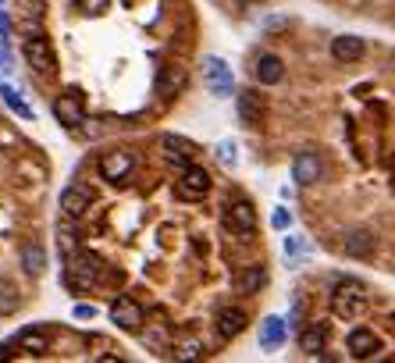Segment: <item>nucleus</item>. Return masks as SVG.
Wrapping results in <instances>:
<instances>
[{
  "mask_svg": "<svg viewBox=\"0 0 395 363\" xmlns=\"http://www.w3.org/2000/svg\"><path fill=\"white\" fill-rule=\"evenodd\" d=\"M331 58L342 61V65H353L363 58V39L360 36H335L331 39Z\"/></svg>",
  "mask_w": 395,
  "mask_h": 363,
  "instance_id": "obj_14",
  "label": "nucleus"
},
{
  "mask_svg": "<svg viewBox=\"0 0 395 363\" xmlns=\"http://www.w3.org/2000/svg\"><path fill=\"white\" fill-rule=\"evenodd\" d=\"M25 61L39 75H53V72H58V54H53V46H50L46 36H29L25 39Z\"/></svg>",
  "mask_w": 395,
  "mask_h": 363,
  "instance_id": "obj_3",
  "label": "nucleus"
},
{
  "mask_svg": "<svg viewBox=\"0 0 395 363\" xmlns=\"http://www.w3.org/2000/svg\"><path fill=\"white\" fill-rule=\"evenodd\" d=\"M363 306H367V296H363V285L360 282L342 278V282L331 289V310H335L338 317H356Z\"/></svg>",
  "mask_w": 395,
  "mask_h": 363,
  "instance_id": "obj_2",
  "label": "nucleus"
},
{
  "mask_svg": "<svg viewBox=\"0 0 395 363\" xmlns=\"http://www.w3.org/2000/svg\"><path fill=\"white\" fill-rule=\"evenodd\" d=\"M0 68L11 72V43H8V25H0Z\"/></svg>",
  "mask_w": 395,
  "mask_h": 363,
  "instance_id": "obj_28",
  "label": "nucleus"
},
{
  "mask_svg": "<svg viewBox=\"0 0 395 363\" xmlns=\"http://www.w3.org/2000/svg\"><path fill=\"white\" fill-rule=\"evenodd\" d=\"M65 282H68L75 292L93 289V285L100 282V260H96L93 253H86V249L68 253V275H65Z\"/></svg>",
  "mask_w": 395,
  "mask_h": 363,
  "instance_id": "obj_1",
  "label": "nucleus"
},
{
  "mask_svg": "<svg viewBox=\"0 0 395 363\" xmlns=\"http://www.w3.org/2000/svg\"><path fill=\"white\" fill-rule=\"evenodd\" d=\"M271 225H274L278 232H285V228L292 225V214H289V211H274V218H271Z\"/></svg>",
  "mask_w": 395,
  "mask_h": 363,
  "instance_id": "obj_32",
  "label": "nucleus"
},
{
  "mask_svg": "<svg viewBox=\"0 0 395 363\" xmlns=\"http://www.w3.org/2000/svg\"><path fill=\"white\" fill-rule=\"evenodd\" d=\"M22 268H25V275H32V278H39V275L46 271V253H43L39 242H25V246H22Z\"/></svg>",
  "mask_w": 395,
  "mask_h": 363,
  "instance_id": "obj_21",
  "label": "nucleus"
},
{
  "mask_svg": "<svg viewBox=\"0 0 395 363\" xmlns=\"http://www.w3.org/2000/svg\"><path fill=\"white\" fill-rule=\"evenodd\" d=\"M160 153L171 164H193V153H196V143L193 139H186V136H175V132H164L160 136Z\"/></svg>",
  "mask_w": 395,
  "mask_h": 363,
  "instance_id": "obj_8",
  "label": "nucleus"
},
{
  "mask_svg": "<svg viewBox=\"0 0 395 363\" xmlns=\"http://www.w3.org/2000/svg\"><path fill=\"white\" fill-rule=\"evenodd\" d=\"M264 282H267L264 264H253V268H246V271H242V278H239V292H242V296H253V292H260V289H264Z\"/></svg>",
  "mask_w": 395,
  "mask_h": 363,
  "instance_id": "obj_23",
  "label": "nucleus"
},
{
  "mask_svg": "<svg viewBox=\"0 0 395 363\" xmlns=\"http://www.w3.org/2000/svg\"><path fill=\"white\" fill-rule=\"evenodd\" d=\"M53 114H58V121H61L65 128H79V125L86 121V111H82L79 93H65V96H58V103H53Z\"/></svg>",
  "mask_w": 395,
  "mask_h": 363,
  "instance_id": "obj_12",
  "label": "nucleus"
},
{
  "mask_svg": "<svg viewBox=\"0 0 395 363\" xmlns=\"http://www.w3.org/2000/svg\"><path fill=\"white\" fill-rule=\"evenodd\" d=\"M15 310H18V289L0 278V314L8 317V314H15Z\"/></svg>",
  "mask_w": 395,
  "mask_h": 363,
  "instance_id": "obj_26",
  "label": "nucleus"
},
{
  "mask_svg": "<svg viewBox=\"0 0 395 363\" xmlns=\"http://www.w3.org/2000/svg\"><path fill=\"white\" fill-rule=\"evenodd\" d=\"M235 111H239L242 125L260 128V121H264V96H260L257 89H242V93L235 96Z\"/></svg>",
  "mask_w": 395,
  "mask_h": 363,
  "instance_id": "obj_11",
  "label": "nucleus"
},
{
  "mask_svg": "<svg viewBox=\"0 0 395 363\" xmlns=\"http://www.w3.org/2000/svg\"><path fill=\"white\" fill-rule=\"evenodd\" d=\"M107 4H110V0H79V11L89 15V18H96V15L107 11Z\"/></svg>",
  "mask_w": 395,
  "mask_h": 363,
  "instance_id": "obj_29",
  "label": "nucleus"
},
{
  "mask_svg": "<svg viewBox=\"0 0 395 363\" xmlns=\"http://www.w3.org/2000/svg\"><path fill=\"white\" fill-rule=\"evenodd\" d=\"M203 82L214 96H232L235 93V79H232V68L224 65L221 58H203Z\"/></svg>",
  "mask_w": 395,
  "mask_h": 363,
  "instance_id": "obj_4",
  "label": "nucleus"
},
{
  "mask_svg": "<svg viewBox=\"0 0 395 363\" xmlns=\"http://www.w3.org/2000/svg\"><path fill=\"white\" fill-rule=\"evenodd\" d=\"M217 161L224 164V168H235V143L232 139H224V143H217Z\"/></svg>",
  "mask_w": 395,
  "mask_h": 363,
  "instance_id": "obj_27",
  "label": "nucleus"
},
{
  "mask_svg": "<svg viewBox=\"0 0 395 363\" xmlns=\"http://www.w3.org/2000/svg\"><path fill=\"white\" fill-rule=\"evenodd\" d=\"M320 175H324V164H320L317 153H299L292 161V182L296 185H313V182H320Z\"/></svg>",
  "mask_w": 395,
  "mask_h": 363,
  "instance_id": "obj_13",
  "label": "nucleus"
},
{
  "mask_svg": "<svg viewBox=\"0 0 395 363\" xmlns=\"http://www.w3.org/2000/svg\"><path fill=\"white\" fill-rule=\"evenodd\" d=\"M324 342H328V324H310V328H303V335H299V349H303L306 356H320V352H324Z\"/></svg>",
  "mask_w": 395,
  "mask_h": 363,
  "instance_id": "obj_20",
  "label": "nucleus"
},
{
  "mask_svg": "<svg viewBox=\"0 0 395 363\" xmlns=\"http://www.w3.org/2000/svg\"><path fill=\"white\" fill-rule=\"evenodd\" d=\"M242 328H246V314L239 306H224L217 314V335L221 338H235V335H242Z\"/></svg>",
  "mask_w": 395,
  "mask_h": 363,
  "instance_id": "obj_18",
  "label": "nucleus"
},
{
  "mask_svg": "<svg viewBox=\"0 0 395 363\" xmlns=\"http://www.w3.org/2000/svg\"><path fill=\"white\" fill-rule=\"evenodd\" d=\"M224 228L235 232V235H253L257 232V211H253V203H232L228 211H224Z\"/></svg>",
  "mask_w": 395,
  "mask_h": 363,
  "instance_id": "obj_6",
  "label": "nucleus"
},
{
  "mask_svg": "<svg viewBox=\"0 0 395 363\" xmlns=\"http://www.w3.org/2000/svg\"><path fill=\"white\" fill-rule=\"evenodd\" d=\"M93 314H96V310H93V306H86V303H79V306H75V317H82V321H89Z\"/></svg>",
  "mask_w": 395,
  "mask_h": 363,
  "instance_id": "obj_33",
  "label": "nucleus"
},
{
  "mask_svg": "<svg viewBox=\"0 0 395 363\" xmlns=\"http://www.w3.org/2000/svg\"><path fill=\"white\" fill-rule=\"evenodd\" d=\"M285 335H289V328H285L281 317H264V324H260V349H267V352L281 349Z\"/></svg>",
  "mask_w": 395,
  "mask_h": 363,
  "instance_id": "obj_17",
  "label": "nucleus"
},
{
  "mask_svg": "<svg viewBox=\"0 0 395 363\" xmlns=\"http://www.w3.org/2000/svg\"><path fill=\"white\" fill-rule=\"evenodd\" d=\"M285 253H289V256H299V253H306V242H303L299 235H289V239H285Z\"/></svg>",
  "mask_w": 395,
  "mask_h": 363,
  "instance_id": "obj_31",
  "label": "nucleus"
},
{
  "mask_svg": "<svg viewBox=\"0 0 395 363\" xmlns=\"http://www.w3.org/2000/svg\"><path fill=\"white\" fill-rule=\"evenodd\" d=\"M182 82H186V68L182 65H167L160 72V96H175L182 89Z\"/></svg>",
  "mask_w": 395,
  "mask_h": 363,
  "instance_id": "obj_22",
  "label": "nucleus"
},
{
  "mask_svg": "<svg viewBox=\"0 0 395 363\" xmlns=\"http://www.w3.org/2000/svg\"><path fill=\"white\" fill-rule=\"evenodd\" d=\"M110 321H115L122 331H139L143 328V310L132 296H118L110 303Z\"/></svg>",
  "mask_w": 395,
  "mask_h": 363,
  "instance_id": "obj_5",
  "label": "nucleus"
},
{
  "mask_svg": "<svg viewBox=\"0 0 395 363\" xmlns=\"http://www.w3.org/2000/svg\"><path fill=\"white\" fill-rule=\"evenodd\" d=\"M132 168H136V157L125 150H115V153H107V157H100V175L115 185H122L132 175Z\"/></svg>",
  "mask_w": 395,
  "mask_h": 363,
  "instance_id": "obj_7",
  "label": "nucleus"
},
{
  "mask_svg": "<svg viewBox=\"0 0 395 363\" xmlns=\"http://www.w3.org/2000/svg\"><path fill=\"white\" fill-rule=\"evenodd\" d=\"M207 192H210V175L203 168H196V164H186L182 182H179V196L182 199H203Z\"/></svg>",
  "mask_w": 395,
  "mask_h": 363,
  "instance_id": "obj_10",
  "label": "nucleus"
},
{
  "mask_svg": "<svg viewBox=\"0 0 395 363\" xmlns=\"http://www.w3.org/2000/svg\"><path fill=\"white\" fill-rule=\"evenodd\" d=\"M89 206H93V189H89V185L72 182V185L61 192V211H65V218H82Z\"/></svg>",
  "mask_w": 395,
  "mask_h": 363,
  "instance_id": "obj_9",
  "label": "nucleus"
},
{
  "mask_svg": "<svg viewBox=\"0 0 395 363\" xmlns=\"http://www.w3.org/2000/svg\"><path fill=\"white\" fill-rule=\"evenodd\" d=\"M0 96H4V103H8V107H11L15 114H22L25 121H32V107L22 100V93H18L15 86H8V82H4V86H0Z\"/></svg>",
  "mask_w": 395,
  "mask_h": 363,
  "instance_id": "obj_25",
  "label": "nucleus"
},
{
  "mask_svg": "<svg viewBox=\"0 0 395 363\" xmlns=\"http://www.w3.org/2000/svg\"><path fill=\"white\" fill-rule=\"evenodd\" d=\"M346 349H349L356 359H367V356L377 352V335H374L370 328H353V331L346 335Z\"/></svg>",
  "mask_w": 395,
  "mask_h": 363,
  "instance_id": "obj_15",
  "label": "nucleus"
},
{
  "mask_svg": "<svg viewBox=\"0 0 395 363\" xmlns=\"http://www.w3.org/2000/svg\"><path fill=\"white\" fill-rule=\"evenodd\" d=\"M46 331H39V328H25L22 335H18V349H25V352H32V356H43L46 352Z\"/></svg>",
  "mask_w": 395,
  "mask_h": 363,
  "instance_id": "obj_24",
  "label": "nucleus"
},
{
  "mask_svg": "<svg viewBox=\"0 0 395 363\" xmlns=\"http://www.w3.org/2000/svg\"><path fill=\"white\" fill-rule=\"evenodd\" d=\"M0 359H11V352H8V345H0Z\"/></svg>",
  "mask_w": 395,
  "mask_h": 363,
  "instance_id": "obj_34",
  "label": "nucleus"
},
{
  "mask_svg": "<svg viewBox=\"0 0 395 363\" xmlns=\"http://www.w3.org/2000/svg\"><path fill=\"white\" fill-rule=\"evenodd\" d=\"M253 75H257V82H260V86H278L281 79H285V65H281V58H278V54H260V61H257Z\"/></svg>",
  "mask_w": 395,
  "mask_h": 363,
  "instance_id": "obj_16",
  "label": "nucleus"
},
{
  "mask_svg": "<svg viewBox=\"0 0 395 363\" xmlns=\"http://www.w3.org/2000/svg\"><path fill=\"white\" fill-rule=\"evenodd\" d=\"M342 249H346V256H353V260H367V256L374 253V235L363 232V228H356V232L346 235Z\"/></svg>",
  "mask_w": 395,
  "mask_h": 363,
  "instance_id": "obj_19",
  "label": "nucleus"
},
{
  "mask_svg": "<svg viewBox=\"0 0 395 363\" xmlns=\"http://www.w3.org/2000/svg\"><path fill=\"white\" fill-rule=\"evenodd\" d=\"M175 356H179V359H200V356H203V345H200V342H182Z\"/></svg>",
  "mask_w": 395,
  "mask_h": 363,
  "instance_id": "obj_30",
  "label": "nucleus"
}]
</instances>
